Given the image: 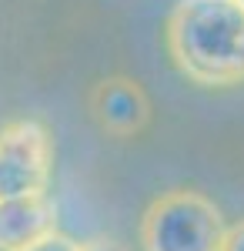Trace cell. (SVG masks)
Segmentation results:
<instances>
[{
	"label": "cell",
	"mask_w": 244,
	"mask_h": 251,
	"mask_svg": "<svg viewBox=\"0 0 244 251\" xmlns=\"http://www.w3.org/2000/svg\"><path fill=\"white\" fill-rule=\"evenodd\" d=\"M27 251H80V245H77L74 238H67V234H50V238H44L40 245H34V248Z\"/></svg>",
	"instance_id": "obj_6"
},
{
	"label": "cell",
	"mask_w": 244,
	"mask_h": 251,
	"mask_svg": "<svg viewBox=\"0 0 244 251\" xmlns=\"http://www.w3.org/2000/svg\"><path fill=\"white\" fill-rule=\"evenodd\" d=\"M224 251H244V218L238 221V225H231V228H227Z\"/></svg>",
	"instance_id": "obj_8"
},
{
	"label": "cell",
	"mask_w": 244,
	"mask_h": 251,
	"mask_svg": "<svg viewBox=\"0 0 244 251\" xmlns=\"http://www.w3.org/2000/svg\"><path fill=\"white\" fill-rule=\"evenodd\" d=\"M91 114L111 137H134L150 124V97L134 77L114 74L91 87Z\"/></svg>",
	"instance_id": "obj_4"
},
{
	"label": "cell",
	"mask_w": 244,
	"mask_h": 251,
	"mask_svg": "<svg viewBox=\"0 0 244 251\" xmlns=\"http://www.w3.org/2000/svg\"><path fill=\"white\" fill-rule=\"evenodd\" d=\"M174 67L201 87H234L244 80V3L177 0L164 27Z\"/></svg>",
	"instance_id": "obj_1"
},
{
	"label": "cell",
	"mask_w": 244,
	"mask_h": 251,
	"mask_svg": "<svg viewBox=\"0 0 244 251\" xmlns=\"http://www.w3.org/2000/svg\"><path fill=\"white\" fill-rule=\"evenodd\" d=\"M241 3H244V0H241Z\"/></svg>",
	"instance_id": "obj_9"
},
{
	"label": "cell",
	"mask_w": 244,
	"mask_h": 251,
	"mask_svg": "<svg viewBox=\"0 0 244 251\" xmlns=\"http://www.w3.org/2000/svg\"><path fill=\"white\" fill-rule=\"evenodd\" d=\"M54 174V137L34 117L0 124V201L47 194Z\"/></svg>",
	"instance_id": "obj_3"
},
{
	"label": "cell",
	"mask_w": 244,
	"mask_h": 251,
	"mask_svg": "<svg viewBox=\"0 0 244 251\" xmlns=\"http://www.w3.org/2000/svg\"><path fill=\"white\" fill-rule=\"evenodd\" d=\"M57 234V208L50 194L0 201V251H27Z\"/></svg>",
	"instance_id": "obj_5"
},
{
	"label": "cell",
	"mask_w": 244,
	"mask_h": 251,
	"mask_svg": "<svg viewBox=\"0 0 244 251\" xmlns=\"http://www.w3.org/2000/svg\"><path fill=\"white\" fill-rule=\"evenodd\" d=\"M80 251H127V245H121L114 238H91L80 245Z\"/></svg>",
	"instance_id": "obj_7"
},
{
	"label": "cell",
	"mask_w": 244,
	"mask_h": 251,
	"mask_svg": "<svg viewBox=\"0 0 244 251\" xmlns=\"http://www.w3.org/2000/svg\"><path fill=\"white\" fill-rule=\"evenodd\" d=\"M224 238L227 225L221 208L191 188L154 198L141 218L144 251H224Z\"/></svg>",
	"instance_id": "obj_2"
}]
</instances>
